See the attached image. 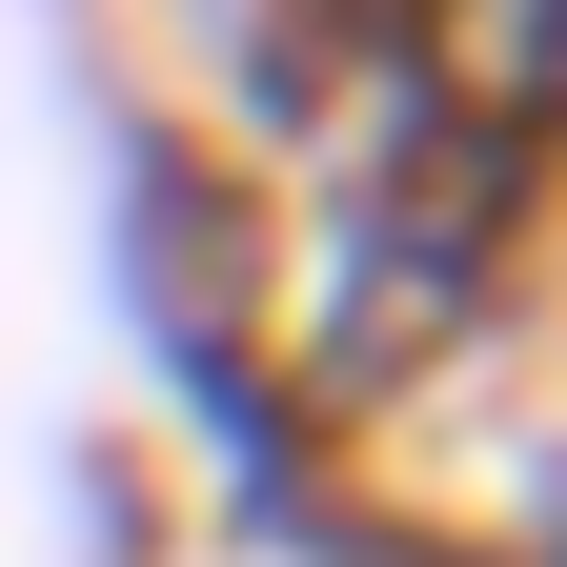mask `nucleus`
Returning <instances> with one entry per match:
<instances>
[{
    "mask_svg": "<svg viewBox=\"0 0 567 567\" xmlns=\"http://www.w3.org/2000/svg\"><path fill=\"white\" fill-rule=\"evenodd\" d=\"M264 567H507V547H446V527H405V507H365V486H344V507H324L305 547H264Z\"/></svg>",
    "mask_w": 567,
    "mask_h": 567,
    "instance_id": "obj_2",
    "label": "nucleus"
},
{
    "mask_svg": "<svg viewBox=\"0 0 567 567\" xmlns=\"http://www.w3.org/2000/svg\"><path fill=\"white\" fill-rule=\"evenodd\" d=\"M365 41H405L466 122L567 142V0H365Z\"/></svg>",
    "mask_w": 567,
    "mask_h": 567,
    "instance_id": "obj_1",
    "label": "nucleus"
}]
</instances>
